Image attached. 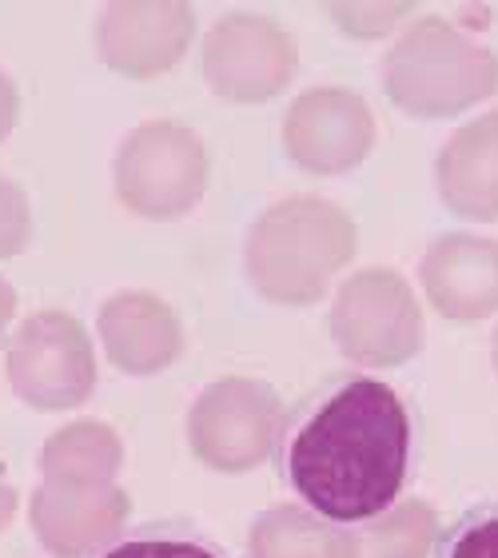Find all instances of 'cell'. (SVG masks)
<instances>
[{
	"mask_svg": "<svg viewBox=\"0 0 498 558\" xmlns=\"http://www.w3.org/2000/svg\"><path fill=\"white\" fill-rule=\"evenodd\" d=\"M252 558H360V547L307 507H271L252 526Z\"/></svg>",
	"mask_w": 498,
	"mask_h": 558,
	"instance_id": "cell-12",
	"label": "cell"
},
{
	"mask_svg": "<svg viewBox=\"0 0 498 558\" xmlns=\"http://www.w3.org/2000/svg\"><path fill=\"white\" fill-rule=\"evenodd\" d=\"M435 558H498V495L475 502L451 526H442Z\"/></svg>",
	"mask_w": 498,
	"mask_h": 558,
	"instance_id": "cell-16",
	"label": "cell"
},
{
	"mask_svg": "<svg viewBox=\"0 0 498 558\" xmlns=\"http://www.w3.org/2000/svg\"><path fill=\"white\" fill-rule=\"evenodd\" d=\"M279 478L331 526H367L406 490L418 463L411 399L375 375H339L279 427Z\"/></svg>",
	"mask_w": 498,
	"mask_h": 558,
	"instance_id": "cell-1",
	"label": "cell"
},
{
	"mask_svg": "<svg viewBox=\"0 0 498 558\" xmlns=\"http://www.w3.org/2000/svg\"><path fill=\"white\" fill-rule=\"evenodd\" d=\"M120 466V439L105 423H72L45 442L40 471L52 483H108Z\"/></svg>",
	"mask_w": 498,
	"mask_h": 558,
	"instance_id": "cell-13",
	"label": "cell"
},
{
	"mask_svg": "<svg viewBox=\"0 0 498 558\" xmlns=\"http://www.w3.org/2000/svg\"><path fill=\"white\" fill-rule=\"evenodd\" d=\"M4 372L12 391L28 408H76L96 387L93 339L69 312H36L16 327L4 355Z\"/></svg>",
	"mask_w": 498,
	"mask_h": 558,
	"instance_id": "cell-3",
	"label": "cell"
},
{
	"mask_svg": "<svg viewBox=\"0 0 498 558\" xmlns=\"http://www.w3.org/2000/svg\"><path fill=\"white\" fill-rule=\"evenodd\" d=\"M279 399L255 379H223L196 399L187 415L192 447L216 471H247L276 451L279 439Z\"/></svg>",
	"mask_w": 498,
	"mask_h": 558,
	"instance_id": "cell-4",
	"label": "cell"
},
{
	"mask_svg": "<svg viewBox=\"0 0 498 558\" xmlns=\"http://www.w3.org/2000/svg\"><path fill=\"white\" fill-rule=\"evenodd\" d=\"M192 36V9L180 4H112L100 21V52L112 69L148 76L168 69Z\"/></svg>",
	"mask_w": 498,
	"mask_h": 558,
	"instance_id": "cell-10",
	"label": "cell"
},
{
	"mask_svg": "<svg viewBox=\"0 0 498 558\" xmlns=\"http://www.w3.org/2000/svg\"><path fill=\"white\" fill-rule=\"evenodd\" d=\"M331 331L343 355L360 363H399L418 348V312L403 279L391 271H363L339 291Z\"/></svg>",
	"mask_w": 498,
	"mask_h": 558,
	"instance_id": "cell-6",
	"label": "cell"
},
{
	"mask_svg": "<svg viewBox=\"0 0 498 558\" xmlns=\"http://www.w3.org/2000/svg\"><path fill=\"white\" fill-rule=\"evenodd\" d=\"M100 336L120 372L151 375L163 372L180 355V324L168 312V303L144 291H127L105 303L100 312Z\"/></svg>",
	"mask_w": 498,
	"mask_h": 558,
	"instance_id": "cell-11",
	"label": "cell"
},
{
	"mask_svg": "<svg viewBox=\"0 0 498 558\" xmlns=\"http://www.w3.org/2000/svg\"><path fill=\"white\" fill-rule=\"evenodd\" d=\"M430 526L435 519L423 502H403L363 526L355 535V547H360V558H423L430 543Z\"/></svg>",
	"mask_w": 498,
	"mask_h": 558,
	"instance_id": "cell-15",
	"label": "cell"
},
{
	"mask_svg": "<svg viewBox=\"0 0 498 558\" xmlns=\"http://www.w3.org/2000/svg\"><path fill=\"white\" fill-rule=\"evenodd\" d=\"M12 315H16V291H12L9 279H0V336H4Z\"/></svg>",
	"mask_w": 498,
	"mask_h": 558,
	"instance_id": "cell-20",
	"label": "cell"
},
{
	"mask_svg": "<svg viewBox=\"0 0 498 558\" xmlns=\"http://www.w3.org/2000/svg\"><path fill=\"white\" fill-rule=\"evenodd\" d=\"M355 252V232L324 199H291L247 235V276L267 300L312 303Z\"/></svg>",
	"mask_w": 498,
	"mask_h": 558,
	"instance_id": "cell-2",
	"label": "cell"
},
{
	"mask_svg": "<svg viewBox=\"0 0 498 558\" xmlns=\"http://www.w3.org/2000/svg\"><path fill=\"white\" fill-rule=\"evenodd\" d=\"M372 124L355 96L343 93H307L291 108L288 148L303 168L339 172L367 151Z\"/></svg>",
	"mask_w": 498,
	"mask_h": 558,
	"instance_id": "cell-9",
	"label": "cell"
},
{
	"mask_svg": "<svg viewBox=\"0 0 498 558\" xmlns=\"http://www.w3.org/2000/svg\"><path fill=\"white\" fill-rule=\"evenodd\" d=\"M16 117H21V96H16V84L0 72V140L16 129Z\"/></svg>",
	"mask_w": 498,
	"mask_h": 558,
	"instance_id": "cell-18",
	"label": "cell"
},
{
	"mask_svg": "<svg viewBox=\"0 0 498 558\" xmlns=\"http://www.w3.org/2000/svg\"><path fill=\"white\" fill-rule=\"evenodd\" d=\"M204 64H208V81L216 93L259 100L276 93L279 84H288L295 48H291V36L271 28L267 21L235 16L211 28Z\"/></svg>",
	"mask_w": 498,
	"mask_h": 558,
	"instance_id": "cell-8",
	"label": "cell"
},
{
	"mask_svg": "<svg viewBox=\"0 0 498 558\" xmlns=\"http://www.w3.org/2000/svg\"><path fill=\"white\" fill-rule=\"evenodd\" d=\"M16 487H12V478L4 475V466H0V531L12 523V514H16Z\"/></svg>",
	"mask_w": 498,
	"mask_h": 558,
	"instance_id": "cell-19",
	"label": "cell"
},
{
	"mask_svg": "<svg viewBox=\"0 0 498 558\" xmlns=\"http://www.w3.org/2000/svg\"><path fill=\"white\" fill-rule=\"evenodd\" d=\"M117 192L139 216H180L204 192V148L175 124H148L117 151Z\"/></svg>",
	"mask_w": 498,
	"mask_h": 558,
	"instance_id": "cell-5",
	"label": "cell"
},
{
	"mask_svg": "<svg viewBox=\"0 0 498 558\" xmlns=\"http://www.w3.org/2000/svg\"><path fill=\"white\" fill-rule=\"evenodd\" d=\"M93 558H235L192 523H148L124 531Z\"/></svg>",
	"mask_w": 498,
	"mask_h": 558,
	"instance_id": "cell-14",
	"label": "cell"
},
{
	"mask_svg": "<svg viewBox=\"0 0 498 558\" xmlns=\"http://www.w3.org/2000/svg\"><path fill=\"white\" fill-rule=\"evenodd\" d=\"M33 240V211H28V196L21 184H12L0 175V259L21 256Z\"/></svg>",
	"mask_w": 498,
	"mask_h": 558,
	"instance_id": "cell-17",
	"label": "cell"
},
{
	"mask_svg": "<svg viewBox=\"0 0 498 558\" xmlns=\"http://www.w3.org/2000/svg\"><path fill=\"white\" fill-rule=\"evenodd\" d=\"M127 514V495L112 483H52L33 495V531L57 558H88L108 547Z\"/></svg>",
	"mask_w": 498,
	"mask_h": 558,
	"instance_id": "cell-7",
	"label": "cell"
}]
</instances>
